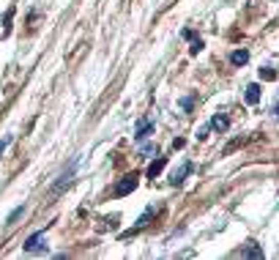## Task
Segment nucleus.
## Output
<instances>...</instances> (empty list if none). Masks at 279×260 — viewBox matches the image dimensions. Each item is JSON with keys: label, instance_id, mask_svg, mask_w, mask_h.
Listing matches in <instances>:
<instances>
[{"label": "nucleus", "instance_id": "nucleus-1", "mask_svg": "<svg viewBox=\"0 0 279 260\" xmlns=\"http://www.w3.org/2000/svg\"><path fill=\"white\" fill-rule=\"evenodd\" d=\"M137 184H140V176H137V172H129V176H123L121 181H118L115 194H118V198H126L129 192H134V189H137Z\"/></svg>", "mask_w": 279, "mask_h": 260}, {"label": "nucleus", "instance_id": "nucleus-2", "mask_svg": "<svg viewBox=\"0 0 279 260\" xmlns=\"http://www.w3.org/2000/svg\"><path fill=\"white\" fill-rule=\"evenodd\" d=\"M41 249H47V235L44 233H33L25 241V252H41Z\"/></svg>", "mask_w": 279, "mask_h": 260}, {"label": "nucleus", "instance_id": "nucleus-3", "mask_svg": "<svg viewBox=\"0 0 279 260\" xmlns=\"http://www.w3.org/2000/svg\"><path fill=\"white\" fill-rule=\"evenodd\" d=\"M151 135H154V121L142 118V121H140L137 126H134V140L140 143V140H145V137H151Z\"/></svg>", "mask_w": 279, "mask_h": 260}, {"label": "nucleus", "instance_id": "nucleus-4", "mask_svg": "<svg viewBox=\"0 0 279 260\" xmlns=\"http://www.w3.org/2000/svg\"><path fill=\"white\" fill-rule=\"evenodd\" d=\"M189 170H192V164H189V162H183V164H181V167H178V170H175V172H173V176H170V184H175V186H178V184H181V181H183V178H186V176H189Z\"/></svg>", "mask_w": 279, "mask_h": 260}, {"label": "nucleus", "instance_id": "nucleus-5", "mask_svg": "<svg viewBox=\"0 0 279 260\" xmlns=\"http://www.w3.org/2000/svg\"><path fill=\"white\" fill-rule=\"evenodd\" d=\"M164 164H167V159H164V156H156V159L148 164V178H156L159 172L164 170Z\"/></svg>", "mask_w": 279, "mask_h": 260}, {"label": "nucleus", "instance_id": "nucleus-6", "mask_svg": "<svg viewBox=\"0 0 279 260\" xmlns=\"http://www.w3.org/2000/svg\"><path fill=\"white\" fill-rule=\"evenodd\" d=\"M244 99H246V104H257L260 101V85H246V93H244Z\"/></svg>", "mask_w": 279, "mask_h": 260}, {"label": "nucleus", "instance_id": "nucleus-7", "mask_svg": "<svg viewBox=\"0 0 279 260\" xmlns=\"http://www.w3.org/2000/svg\"><path fill=\"white\" fill-rule=\"evenodd\" d=\"M246 60H249V52L246 50H235L233 55H230V63H233V66H244Z\"/></svg>", "mask_w": 279, "mask_h": 260}, {"label": "nucleus", "instance_id": "nucleus-8", "mask_svg": "<svg viewBox=\"0 0 279 260\" xmlns=\"http://www.w3.org/2000/svg\"><path fill=\"white\" fill-rule=\"evenodd\" d=\"M71 176H74V164H71V167H69L66 172H60V181L55 184V189H52V192H60V189H63V186H66L69 181H71Z\"/></svg>", "mask_w": 279, "mask_h": 260}, {"label": "nucleus", "instance_id": "nucleus-9", "mask_svg": "<svg viewBox=\"0 0 279 260\" xmlns=\"http://www.w3.org/2000/svg\"><path fill=\"white\" fill-rule=\"evenodd\" d=\"M211 126H213L217 132H225L227 126H230V121H227V115H213V118H211Z\"/></svg>", "mask_w": 279, "mask_h": 260}, {"label": "nucleus", "instance_id": "nucleus-10", "mask_svg": "<svg viewBox=\"0 0 279 260\" xmlns=\"http://www.w3.org/2000/svg\"><path fill=\"white\" fill-rule=\"evenodd\" d=\"M241 257H263V249H260L254 241H249V247L241 252Z\"/></svg>", "mask_w": 279, "mask_h": 260}, {"label": "nucleus", "instance_id": "nucleus-11", "mask_svg": "<svg viewBox=\"0 0 279 260\" xmlns=\"http://www.w3.org/2000/svg\"><path fill=\"white\" fill-rule=\"evenodd\" d=\"M140 143H142V140H140ZM140 154L145 156V159H151V156H156V145L154 143H142L140 145Z\"/></svg>", "mask_w": 279, "mask_h": 260}, {"label": "nucleus", "instance_id": "nucleus-12", "mask_svg": "<svg viewBox=\"0 0 279 260\" xmlns=\"http://www.w3.org/2000/svg\"><path fill=\"white\" fill-rule=\"evenodd\" d=\"M260 80H268V82H274L276 80V72L271 66H266V69H260Z\"/></svg>", "mask_w": 279, "mask_h": 260}, {"label": "nucleus", "instance_id": "nucleus-13", "mask_svg": "<svg viewBox=\"0 0 279 260\" xmlns=\"http://www.w3.org/2000/svg\"><path fill=\"white\" fill-rule=\"evenodd\" d=\"M200 50H203V41H200V38H195V41H192V50H189V52H192V55H197Z\"/></svg>", "mask_w": 279, "mask_h": 260}, {"label": "nucleus", "instance_id": "nucleus-14", "mask_svg": "<svg viewBox=\"0 0 279 260\" xmlns=\"http://www.w3.org/2000/svg\"><path fill=\"white\" fill-rule=\"evenodd\" d=\"M19 216H22V208H14V211H11V216H9V225H14Z\"/></svg>", "mask_w": 279, "mask_h": 260}, {"label": "nucleus", "instance_id": "nucleus-15", "mask_svg": "<svg viewBox=\"0 0 279 260\" xmlns=\"http://www.w3.org/2000/svg\"><path fill=\"white\" fill-rule=\"evenodd\" d=\"M205 137H208V126H203V129L197 132V140H205Z\"/></svg>", "mask_w": 279, "mask_h": 260}, {"label": "nucleus", "instance_id": "nucleus-16", "mask_svg": "<svg viewBox=\"0 0 279 260\" xmlns=\"http://www.w3.org/2000/svg\"><path fill=\"white\" fill-rule=\"evenodd\" d=\"M11 143V137H6V140H0V154H3L6 151V145H9Z\"/></svg>", "mask_w": 279, "mask_h": 260}]
</instances>
